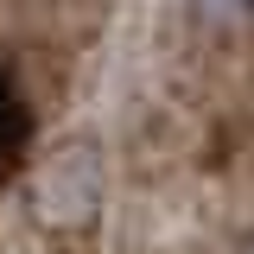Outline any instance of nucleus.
Listing matches in <instances>:
<instances>
[{
  "instance_id": "1",
  "label": "nucleus",
  "mask_w": 254,
  "mask_h": 254,
  "mask_svg": "<svg viewBox=\"0 0 254 254\" xmlns=\"http://www.w3.org/2000/svg\"><path fill=\"white\" fill-rule=\"evenodd\" d=\"M19 153H26V108L6 89V76H0V178L19 165Z\"/></svg>"
}]
</instances>
